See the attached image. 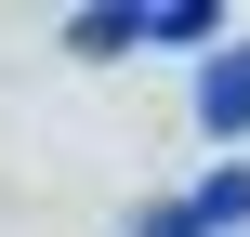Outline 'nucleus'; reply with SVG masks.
I'll list each match as a JSON object with an SVG mask.
<instances>
[{
  "instance_id": "obj_1",
  "label": "nucleus",
  "mask_w": 250,
  "mask_h": 237,
  "mask_svg": "<svg viewBox=\"0 0 250 237\" xmlns=\"http://www.w3.org/2000/svg\"><path fill=\"white\" fill-rule=\"evenodd\" d=\"M250 224V172H211V185H185V198H158L132 237H237Z\"/></svg>"
},
{
  "instance_id": "obj_2",
  "label": "nucleus",
  "mask_w": 250,
  "mask_h": 237,
  "mask_svg": "<svg viewBox=\"0 0 250 237\" xmlns=\"http://www.w3.org/2000/svg\"><path fill=\"white\" fill-rule=\"evenodd\" d=\"M198 119L211 132H250V53H211L198 66Z\"/></svg>"
},
{
  "instance_id": "obj_3",
  "label": "nucleus",
  "mask_w": 250,
  "mask_h": 237,
  "mask_svg": "<svg viewBox=\"0 0 250 237\" xmlns=\"http://www.w3.org/2000/svg\"><path fill=\"white\" fill-rule=\"evenodd\" d=\"M211 26H224V13H211V0H158V13H145V40H171V53H198V40H211Z\"/></svg>"
},
{
  "instance_id": "obj_4",
  "label": "nucleus",
  "mask_w": 250,
  "mask_h": 237,
  "mask_svg": "<svg viewBox=\"0 0 250 237\" xmlns=\"http://www.w3.org/2000/svg\"><path fill=\"white\" fill-rule=\"evenodd\" d=\"M132 40H145V13H79L66 26V53H132Z\"/></svg>"
}]
</instances>
